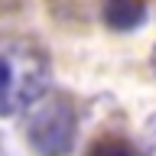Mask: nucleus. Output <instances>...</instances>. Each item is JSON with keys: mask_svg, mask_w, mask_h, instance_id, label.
I'll use <instances>...</instances> for the list:
<instances>
[{"mask_svg": "<svg viewBox=\"0 0 156 156\" xmlns=\"http://www.w3.org/2000/svg\"><path fill=\"white\" fill-rule=\"evenodd\" d=\"M52 81L49 52L29 36L0 33V117H16L46 98Z\"/></svg>", "mask_w": 156, "mask_h": 156, "instance_id": "nucleus-1", "label": "nucleus"}, {"mask_svg": "<svg viewBox=\"0 0 156 156\" xmlns=\"http://www.w3.org/2000/svg\"><path fill=\"white\" fill-rule=\"evenodd\" d=\"M75 133H78V114L72 98L52 94V98H39L33 104L26 140L39 156H68L75 146Z\"/></svg>", "mask_w": 156, "mask_h": 156, "instance_id": "nucleus-2", "label": "nucleus"}, {"mask_svg": "<svg viewBox=\"0 0 156 156\" xmlns=\"http://www.w3.org/2000/svg\"><path fill=\"white\" fill-rule=\"evenodd\" d=\"M101 16H104V23L111 29H117V33L136 29L146 20V0H104Z\"/></svg>", "mask_w": 156, "mask_h": 156, "instance_id": "nucleus-3", "label": "nucleus"}, {"mask_svg": "<svg viewBox=\"0 0 156 156\" xmlns=\"http://www.w3.org/2000/svg\"><path fill=\"white\" fill-rule=\"evenodd\" d=\"M88 156H136V153H133V146L124 143V140H101V143L91 146Z\"/></svg>", "mask_w": 156, "mask_h": 156, "instance_id": "nucleus-4", "label": "nucleus"}, {"mask_svg": "<svg viewBox=\"0 0 156 156\" xmlns=\"http://www.w3.org/2000/svg\"><path fill=\"white\" fill-rule=\"evenodd\" d=\"M146 156H156V114L146 124Z\"/></svg>", "mask_w": 156, "mask_h": 156, "instance_id": "nucleus-5", "label": "nucleus"}, {"mask_svg": "<svg viewBox=\"0 0 156 156\" xmlns=\"http://www.w3.org/2000/svg\"><path fill=\"white\" fill-rule=\"evenodd\" d=\"M153 68H156V55H153Z\"/></svg>", "mask_w": 156, "mask_h": 156, "instance_id": "nucleus-6", "label": "nucleus"}, {"mask_svg": "<svg viewBox=\"0 0 156 156\" xmlns=\"http://www.w3.org/2000/svg\"><path fill=\"white\" fill-rule=\"evenodd\" d=\"M0 156H3V150H0Z\"/></svg>", "mask_w": 156, "mask_h": 156, "instance_id": "nucleus-7", "label": "nucleus"}]
</instances>
